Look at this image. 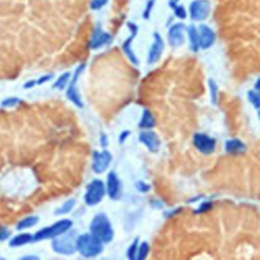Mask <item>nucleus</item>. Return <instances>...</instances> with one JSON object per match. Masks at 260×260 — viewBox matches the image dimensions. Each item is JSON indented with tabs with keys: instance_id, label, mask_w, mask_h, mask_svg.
<instances>
[{
	"instance_id": "c9c22d12",
	"label": "nucleus",
	"mask_w": 260,
	"mask_h": 260,
	"mask_svg": "<svg viewBox=\"0 0 260 260\" xmlns=\"http://www.w3.org/2000/svg\"><path fill=\"white\" fill-rule=\"evenodd\" d=\"M37 84L36 80H27L25 84H24V88L25 89H32L33 86H35Z\"/></svg>"
},
{
	"instance_id": "412c9836",
	"label": "nucleus",
	"mask_w": 260,
	"mask_h": 260,
	"mask_svg": "<svg viewBox=\"0 0 260 260\" xmlns=\"http://www.w3.org/2000/svg\"><path fill=\"white\" fill-rule=\"evenodd\" d=\"M188 36L190 40V49L193 52H197L199 48V40H198V31L194 26H188Z\"/></svg>"
},
{
	"instance_id": "4c0bfd02",
	"label": "nucleus",
	"mask_w": 260,
	"mask_h": 260,
	"mask_svg": "<svg viewBox=\"0 0 260 260\" xmlns=\"http://www.w3.org/2000/svg\"><path fill=\"white\" fill-rule=\"evenodd\" d=\"M178 3H179V0H169V6L171 8L176 7L178 5Z\"/></svg>"
},
{
	"instance_id": "473e14b6",
	"label": "nucleus",
	"mask_w": 260,
	"mask_h": 260,
	"mask_svg": "<svg viewBox=\"0 0 260 260\" xmlns=\"http://www.w3.org/2000/svg\"><path fill=\"white\" fill-rule=\"evenodd\" d=\"M136 188H137V190H139L141 192H148L151 189V186L149 184H146L144 182L139 181L136 183Z\"/></svg>"
},
{
	"instance_id": "9b49d317",
	"label": "nucleus",
	"mask_w": 260,
	"mask_h": 260,
	"mask_svg": "<svg viewBox=\"0 0 260 260\" xmlns=\"http://www.w3.org/2000/svg\"><path fill=\"white\" fill-rule=\"evenodd\" d=\"M112 42V36L109 33L103 31V28L100 26L95 28L90 41V47L94 50L99 49L105 45H109Z\"/></svg>"
},
{
	"instance_id": "423d86ee",
	"label": "nucleus",
	"mask_w": 260,
	"mask_h": 260,
	"mask_svg": "<svg viewBox=\"0 0 260 260\" xmlns=\"http://www.w3.org/2000/svg\"><path fill=\"white\" fill-rule=\"evenodd\" d=\"M210 12L208 0H193L189 6V14L192 21L200 22L208 19Z\"/></svg>"
},
{
	"instance_id": "20e7f679",
	"label": "nucleus",
	"mask_w": 260,
	"mask_h": 260,
	"mask_svg": "<svg viewBox=\"0 0 260 260\" xmlns=\"http://www.w3.org/2000/svg\"><path fill=\"white\" fill-rule=\"evenodd\" d=\"M72 226V222L69 220H61L53 224L50 227H46L42 229L38 232L33 235V241H42V240H47V239H53L60 234L66 232Z\"/></svg>"
},
{
	"instance_id": "b1692460",
	"label": "nucleus",
	"mask_w": 260,
	"mask_h": 260,
	"mask_svg": "<svg viewBox=\"0 0 260 260\" xmlns=\"http://www.w3.org/2000/svg\"><path fill=\"white\" fill-rule=\"evenodd\" d=\"M20 103H21V100L18 97H8L1 102V107L8 109V108L18 106Z\"/></svg>"
},
{
	"instance_id": "e433bc0d",
	"label": "nucleus",
	"mask_w": 260,
	"mask_h": 260,
	"mask_svg": "<svg viewBox=\"0 0 260 260\" xmlns=\"http://www.w3.org/2000/svg\"><path fill=\"white\" fill-rule=\"evenodd\" d=\"M130 134V131H128V130H125V131H123L121 134H120V137H119V142L122 143L124 142V140L126 139V137Z\"/></svg>"
},
{
	"instance_id": "f3484780",
	"label": "nucleus",
	"mask_w": 260,
	"mask_h": 260,
	"mask_svg": "<svg viewBox=\"0 0 260 260\" xmlns=\"http://www.w3.org/2000/svg\"><path fill=\"white\" fill-rule=\"evenodd\" d=\"M225 150L229 154L238 155V154H242L245 152V150H246V146H245V144L239 139H230L226 141Z\"/></svg>"
},
{
	"instance_id": "0eeeda50",
	"label": "nucleus",
	"mask_w": 260,
	"mask_h": 260,
	"mask_svg": "<svg viewBox=\"0 0 260 260\" xmlns=\"http://www.w3.org/2000/svg\"><path fill=\"white\" fill-rule=\"evenodd\" d=\"M193 143L195 148L202 154L209 155L214 152L215 140L204 133H196L193 136Z\"/></svg>"
},
{
	"instance_id": "f03ea898",
	"label": "nucleus",
	"mask_w": 260,
	"mask_h": 260,
	"mask_svg": "<svg viewBox=\"0 0 260 260\" xmlns=\"http://www.w3.org/2000/svg\"><path fill=\"white\" fill-rule=\"evenodd\" d=\"M78 234L76 231H69L53 238L52 248L56 253L70 255L77 251Z\"/></svg>"
},
{
	"instance_id": "c85d7f7f",
	"label": "nucleus",
	"mask_w": 260,
	"mask_h": 260,
	"mask_svg": "<svg viewBox=\"0 0 260 260\" xmlns=\"http://www.w3.org/2000/svg\"><path fill=\"white\" fill-rule=\"evenodd\" d=\"M108 3V0H91L90 7L93 10H99L103 8Z\"/></svg>"
},
{
	"instance_id": "ea45409f",
	"label": "nucleus",
	"mask_w": 260,
	"mask_h": 260,
	"mask_svg": "<svg viewBox=\"0 0 260 260\" xmlns=\"http://www.w3.org/2000/svg\"><path fill=\"white\" fill-rule=\"evenodd\" d=\"M38 256H24L22 257V259H38Z\"/></svg>"
},
{
	"instance_id": "9d476101",
	"label": "nucleus",
	"mask_w": 260,
	"mask_h": 260,
	"mask_svg": "<svg viewBox=\"0 0 260 260\" xmlns=\"http://www.w3.org/2000/svg\"><path fill=\"white\" fill-rule=\"evenodd\" d=\"M112 161V156L108 151H103L102 153L95 152L93 156V170L101 174L104 173L110 166Z\"/></svg>"
},
{
	"instance_id": "6ab92c4d",
	"label": "nucleus",
	"mask_w": 260,
	"mask_h": 260,
	"mask_svg": "<svg viewBox=\"0 0 260 260\" xmlns=\"http://www.w3.org/2000/svg\"><path fill=\"white\" fill-rule=\"evenodd\" d=\"M155 125H156V120L153 116V114L151 113L150 110L144 109L141 120L139 122V127L143 129H149V128H153Z\"/></svg>"
},
{
	"instance_id": "39448f33",
	"label": "nucleus",
	"mask_w": 260,
	"mask_h": 260,
	"mask_svg": "<svg viewBox=\"0 0 260 260\" xmlns=\"http://www.w3.org/2000/svg\"><path fill=\"white\" fill-rule=\"evenodd\" d=\"M105 195V185L101 180H94L86 188V193L84 196L85 204L88 206H96L103 199Z\"/></svg>"
},
{
	"instance_id": "c756f323",
	"label": "nucleus",
	"mask_w": 260,
	"mask_h": 260,
	"mask_svg": "<svg viewBox=\"0 0 260 260\" xmlns=\"http://www.w3.org/2000/svg\"><path fill=\"white\" fill-rule=\"evenodd\" d=\"M175 12V16L180 20H185L187 17V11L183 5H177L176 7L173 8Z\"/></svg>"
},
{
	"instance_id": "2eb2a0df",
	"label": "nucleus",
	"mask_w": 260,
	"mask_h": 260,
	"mask_svg": "<svg viewBox=\"0 0 260 260\" xmlns=\"http://www.w3.org/2000/svg\"><path fill=\"white\" fill-rule=\"evenodd\" d=\"M164 51V41L158 33L154 34V43L149 53V63L154 64L160 60Z\"/></svg>"
},
{
	"instance_id": "aec40b11",
	"label": "nucleus",
	"mask_w": 260,
	"mask_h": 260,
	"mask_svg": "<svg viewBox=\"0 0 260 260\" xmlns=\"http://www.w3.org/2000/svg\"><path fill=\"white\" fill-rule=\"evenodd\" d=\"M39 221V218L36 215H28V216H26V218L22 219L18 225H17V230L18 231H23V230H26V229H28V228H32L34 227Z\"/></svg>"
},
{
	"instance_id": "4be33fe9",
	"label": "nucleus",
	"mask_w": 260,
	"mask_h": 260,
	"mask_svg": "<svg viewBox=\"0 0 260 260\" xmlns=\"http://www.w3.org/2000/svg\"><path fill=\"white\" fill-rule=\"evenodd\" d=\"M149 251H150L149 244L147 242H142L141 245L139 246V248L137 249L135 259H137V260H143L144 258H147V256L149 254Z\"/></svg>"
},
{
	"instance_id": "7c9ffc66",
	"label": "nucleus",
	"mask_w": 260,
	"mask_h": 260,
	"mask_svg": "<svg viewBox=\"0 0 260 260\" xmlns=\"http://www.w3.org/2000/svg\"><path fill=\"white\" fill-rule=\"evenodd\" d=\"M248 99L250 102L252 103V105H254L255 108H259V95H258V91L254 92V91H250L248 93Z\"/></svg>"
},
{
	"instance_id": "2f4dec72",
	"label": "nucleus",
	"mask_w": 260,
	"mask_h": 260,
	"mask_svg": "<svg viewBox=\"0 0 260 260\" xmlns=\"http://www.w3.org/2000/svg\"><path fill=\"white\" fill-rule=\"evenodd\" d=\"M11 235L10 230L6 227H0V241L7 240Z\"/></svg>"
},
{
	"instance_id": "ddd939ff",
	"label": "nucleus",
	"mask_w": 260,
	"mask_h": 260,
	"mask_svg": "<svg viewBox=\"0 0 260 260\" xmlns=\"http://www.w3.org/2000/svg\"><path fill=\"white\" fill-rule=\"evenodd\" d=\"M127 26H128L129 30L131 31L132 34H131V36H130V37H129V38L123 43L122 49H123L124 53L127 55V57L129 58V60L131 61L134 65H137V64H138V60H137V58H136V56H135L134 52H133L132 49H131V43H132L133 39L135 38V36H136V34H137V32H138V27H137V26H136L135 24H133V23H128Z\"/></svg>"
},
{
	"instance_id": "58836bf2",
	"label": "nucleus",
	"mask_w": 260,
	"mask_h": 260,
	"mask_svg": "<svg viewBox=\"0 0 260 260\" xmlns=\"http://www.w3.org/2000/svg\"><path fill=\"white\" fill-rule=\"evenodd\" d=\"M101 143H102L103 147H106L107 146V136L102 134V138H101Z\"/></svg>"
},
{
	"instance_id": "4468645a",
	"label": "nucleus",
	"mask_w": 260,
	"mask_h": 260,
	"mask_svg": "<svg viewBox=\"0 0 260 260\" xmlns=\"http://www.w3.org/2000/svg\"><path fill=\"white\" fill-rule=\"evenodd\" d=\"M139 140L146 146L152 153H156L160 149V138L151 130H143L139 134Z\"/></svg>"
},
{
	"instance_id": "a211bd4d",
	"label": "nucleus",
	"mask_w": 260,
	"mask_h": 260,
	"mask_svg": "<svg viewBox=\"0 0 260 260\" xmlns=\"http://www.w3.org/2000/svg\"><path fill=\"white\" fill-rule=\"evenodd\" d=\"M33 242V235L30 233H22L17 236H14L10 241H9V247L17 248L24 246L28 243Z\"/></svg>"
},
{
	"instance_id": "f8f14e48",
	"label": "nucleus",
	"mask_w": 260,
	"mask_h": 260,
	"mask_svg": "<svg viewBox=\"0 0 260 260\" xmlns=\"http://www.w3.org/2000/svg\"><path fill=\"white\" fill-rule=\"evenodd\" d=\"M199 47L202 49H208L213 45L215 41V34L207 25H201L198 30Z\"/></svg>"
},
{
	"instance_id": "a878e982",
	"label": "nucleus",
	"mask_w": 260,
	"mask_h": 260,
	"mask_svg": "<svg viewBox=\"0 0 260 260\" xmlns=\"http://www.w3.org/2000/svg\"><path fill=\"white\" fill-rule=\"evenodd\" d=\"M75 202H76L75 199H69V200H67L65 202V204L62 205V207H60L58 209H56L55 214H64V213L69 212L71 210V208H74Z\"/></svg>"
},
{
	"instance_id": "cd10ccee",
	"label": "nucleus",
	"mask_w": 260,
	"mask_h": 260,
	"mask_svg": "<svg viewBox=\"0 0 260 260\" xmlns=\"http://www.w3.org/2000/svg\"><path fill=\"white\" fill-rule=\"evenodd\" d=\"M155 2L156 0H149V1L147 2V5L146 7H144V10H143V13H142V17L144 20H149L150 17H151V13L153 11V8L155 6Z\"/></svg>"
},
{
	"instance_id": "6e6552de",
	"label": "nucleus",
	"mask_w": 260,
	"mask_h": 260,
	"mask_svg": "<svg viewBox=\"0 0 260 260\" xmlns=\"http://www.w3.org/2000/svg\"><path fill=\"white\" fill-rule=\"evenodd\" d=\"M186 26L182 23H178L173 25L168 32V39L169 43L172 47H180L184 44L185 42V33Z\"/></svg>"
},
{
	"instance_id": "1a4fd4ad",
	"label": "nucleus",
	"mask_w": 260,
	"mask_h": 260,
	"mask_svg": "<svg viewBox=\"0 0 260 260\" xmlns=\"http://www.w3.org/2000/svg\"><path fill=\"white\" fill-rule=\"evenodd\" d=\"M85 65L84 64H81L79 65V67L76 70L75 75H74V78H72L71 80V83L70 85L68 86V90L66 92V96L67 98L71 101L72 103H74L76 106H78V108H81L83 106L81 100H80V97H79V94L78 92V89H77V83H78V77L80 76V74L82 72V70L84 69Z\"/></svg>"
},
{
	"instance_id": "7ed1b4c3",
	"label": "nucleus",
	"mask_w": 260,
	"mask_h": 260,
	"mask_svg": "<svg viewBox=\"0 0 260 260\" xmlns=\"http://www.w3.org/2000/svg\"><path fill=\"white\" fill-rule=\"evenodd\" d=\"M77 250L84 257H94L103 250V242L93 234H83L78 237Z\"/></svg>"
},
{
	"instance_id": "393cba45",
	"label": "nucleus",
	"mask_w": 260,
	"mask_h": 260,
	"mask_svg": "<svg viewBox=\"0 0 260 260\" xmlns=\"http://www.w3.org/2000/svg\"><path fill=\"white\" fill-rule=\"evenodd\" d=\"M208 85H209V89H210V99H211V103L212 104H216L218 102V94H219V90H218V85L214 82L213 79H209L208 80Z\"/></svg>"
},
{
	"instance_id": "72a5a7b5",
	"label": "nucleus",
	"mask_w": 260,
	"mask_h": 260,
	"mask_svg": "<svg viewBox=\"0 0 260 260\" xmlns=\"http://www.w3.org/2000/svg\"><path fill=\"white\" fill-rule=\"evenodd\" d=\"M211 207H212V205L210 204V202H205L204 205H201V206L199 207V208L196 210V212H197V213H199V212H204V211H207V210H208V209H209Z\"/></svg>"
},
{
	"instance_id": "bb28decb",
	"label": "nucleus",
	"mask_w": 260,
	"mask_h": 260,
	"mask_svg": "<svg viewBox=\"0 0 260 260\" xmlns=\"http://www.w3.org/2000/svg\"><path fill=\"white\" fill-rule=\"evenodd\" d=\"M137 245H138V238H135L133 243L131 244V246L128 248L127 252V257L131 260H134L136 257V252H137Z\"/></svg>"
},
{
	"instance_id": "f257e3e1",
	"label": "nucleus",
	"mask_w": 260,
	"mask_h": 260,
	"mask_svg": "<svg viewBox=\"0 0 260 260\" xmlns=\"http://www.w3.org/2000/svg\"><path fill=\"white\" fill-rule=\"evenodd\" d=\"M90 229L92 234L103 243H109L114 237L111 223L105 213L97 214L91 223Z\"/></svg>"
},
{
	"instance_id": "dca6fc26",
	"label": "nucleus",
	"mask_w": 260,
	"mask_h": 260,
	"mask_svg": "<svg viewBox=\"0 0 260 260\" xmlns=\"http://www.w3.org/2000/svg\"><path fill=\"white\" fill-rule=\"evenodd\" d=\"M120 181L115 172H110L108 174V180H107V190L108 195L112 199H117L120 195Z\"/></svg>"
},
{
	"instance_id": "5701e85b",
	"label": "nucleus",
	"mask_w": 260,
	"mask_h": 260,
	"mask_svg": "<svg viewBox=\"0 0 260 260\" xmlns=\"http://www.w3.org/2000/svg\"><path fill=\"white\" fill-rule=\"evenodd\" d=\"M69 78H70L69 72H65V74L60 76L59 78L55 81V83L53 84V88L54 89L57 88V89H59V90H63L65 88V85H66Z\"/></svg>"
},
{
	"instance_id": "f704fd0d",
	"label": "nucleus",
	"mask_w": 260,
	"mask_h": 260,
	"mask_svg": "<svg viewBox=\"0 0 260 260\" xmlns=\"http://www.w3.org/2000/svg\"><path fill=\"white\" fill-rule=\"evenodd\" d=\"M53 78L52 75H46V76H43L41 77L39 79H37V84H43V83H45L47 81H49L51 78Z\"/></svg>"
}]
</instances>
